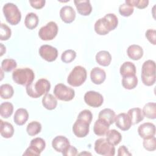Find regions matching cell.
I'll use <instances>...</instances> for the list:
<instances>
[{
  "mask_svg": "<svg viewBox=\"0 0 156 156\" xmlns=\"http://www.w3.org/2000/svg\"><path fill=\"white\" fill-rule=\"evenodd\" d=\"M118 24V20L114 13L106 14L103 18L98 20L94 24V30L100 35H105L115 29Z\"/></svg>",
  "mask_w": 156,
  "mask_h": 156,
  "instance_id": "obj_1",
  "label": "cell"
},
{
  "mask_svg": "<svg viewBox=\"0 0 156 156\" xmlns=\"http://www.w3.org/2000/svg\"><path fill=\"white\" fill-rule=\"evenodd\" d=\"M51 88V84L48 80L41 78L35 83L33 82L26 86V90L28 96L32 98H38L47 94Z\"/></svg>",
  "mask_w": 156,
  "mask_h": 156,
  "instance_id": "obj_2",
  "label": "cell"
},
{
  "mask_svg": "<svg viewBox=\"0 0 156 156\" xmlns=\"http://www.w3.org/2000/svg\"><path fill=\"white\" fill-rule=\"evenodd\" d=\"M141 80L144 85L152 86L155 83V63L154 60L145 61L141 67Z\"/></svg>",
  "mask_w": 156,
  "mask_h": 156,
  "instance_id": "obj_3",
  "label": "cell"
},
{
  "mask_svg": "<svg viewBox=\"0 0 156 156\" xmlns=\"http://www.w3.org/2000/svg\"><path fill=\"white\" fill-rule=\"evenodd\" d=\"M12 79L16 84L27 86L33 82L35 74L29 68H18L13 71Z\"/></svg>",
  "mask_w": 156,
  "mask_h": 156,
  "instance_id": "obj_4",
  "label": "cell"
},
{
  "mask_svg": "<svg viewBox=\"0 0 156 156\" xmlns=\"http://www.w3.org/2000/svg\"><path fill=\"white\" fill-rule=\"evenodd\" d=\"M2 12L6 21L11 25L18 24L21 19V13L18 7L13 3L8 2L4 5Z\"/></svg>",
  "mask_w": 156,
  "mask_h": 156,
  "instance_id": "obj_5",
  "label": "cell"
},
{
  "mask_svg": "<svg viewBox=\"0 0 156 156\" xmlns=\"http://www.w3.org/2000/svg\"><path fill=\"white\" fill-rule=\"evenodd\" d=\"M87 73L85 68L82 66H76L71 71L67 78V82L73 87L82 85L87 79Z\"/></svg>",
  "mask_w": 156,
  "mask_h": 156,
  "instance_id": "obj_6",
  "label": "cell"
},
{
  "mask_svg": "<svg viewBox=\"0 0 156 156\" xmlns=\"http://www.w3.org/2000/svg\"><path fill=\"white\" fill-rule=\"evenodd\" d=\"M94 151L99 155L113 156L115 154V146L110 144L105 138H99L94 143Z\"/></svg>",
  "mask_w": 156,
  "mask_h": 156,
  "instance_id": "obj_7",
  "label": "cell"
},
{
  "mask_svg": "<svg viewBox=\"0 0 156 156\" xmlns=\"http://www.w3.org/2000/svg\"><path fill=\"white\" fill-rule=\"evenodd\" d=\"M58 30V27L57 23L54 21H50L40 29L38 36L44 41L52 40L57 36Z\"/></svg>",
  "mask_w": 156,
  "mask_h": 156,
  "instance_id": "obj_8",
  "label": "cell"
},
{
  "mask_svg": "<svg viewBox=\"0 0 156 156\" xmlns=\"http://www.w3.org/2000/svg\"><path fill=\"white\" fill-rule=\"evenodd\" d=\"M54 94L58 100L69 101L74 98L75 91L73 88L60 83L55 86Z\"/></svg>",
  "mask_w": 156,
  "mask_h": 156,
  "instance_id": "obj_9",
  "label": "cell"
},
{
  "mask_svg": "<svg viewBox=\"0 0 156 156\" xmlns=\"http://www.w3.org/2000/svg\"><path fill=\"white\" fill-rule=\"evenodd\" d=\"M46 147L45 141L39 137L32 139L30 143L29 146L26 149L23 155L39 156Z\"/></svg>",
  "mask_w": 156,
  "mask_h": 156,
  "instance_id": "obj_10",
  "label": "cell"
},
{
  "mask_svg": "<svg viewBox=\"0 0 156 156\" xmlns=\"http://www.w3.org/2000/svg\"><path fill=\"white\" fill-rule=\"evenodd\" d=\"M39 55L44 60L52 62L56 60L58 56L57 49L48 44H44L40 46L38 50Z\"/></svg>",
  "mask_w": 156,
  "mask_h": 156,
  "instance_id": "obj_11",
  "label": "cell"
},
{
  "mask_svg": "<svg viewBox=\"0 0 156 156\" xmlns=\"http://www.w3.org/2000/svg\"><path fill=\"white\" fill-rule=\"evenodd\" d=\"M84 101L88 105L92 107H99L104 102V98L101 94L94 91H88L84 95Z\"/></svg>",
  "mask_w": 156,
  "mask_h": 156,
  "instance_id": "obj_12",
  "label": "cell"
},
{
  "mask_svg": "<svg viewBox=\"0 0 156 156\" xmlns=\"http://www.w3.org/2000/svg\"><path fill=\"white\" fill-rule=\"evenodd\" d=\"M90 124L87 121L77 118L73 126V132L78 138H83L89 133Z\"/></svg>",
  "mask_w": 156,
  "mask_h": 156,
  "instance_id": "obj_13",
  "label": "cell"
},
{
  "mask_svg": "<svg viewBox=\"0 0 156 156\" xmlns=\"http://www.w3.org/2000/svg\"><path fill=\"white\" fill-rule=\"evenodd\" d=\"M138 133L142 138L154 136L155 135V126L152 122H144L138 128Z\"/></svg>",
  "mask_w": 156,
  "mask_h": 156,
  "instance_id": "obj_14",
  "label": "cell"
},
{
  "mask_svg": "<svg viewBox=\"0 0 156 156\" xmlns=\"http://www.w3.org/2000/svg\"><path fill=\"white\" fill-rule=\"evenodd\" d=\"M60 16L64 23H71L76 18V12L71 6L65 5L61 8Z\"/></svg>",
  "mask_w": 156,
  "mask_h": 156,
  "instance_id": "obj_15",
  "label": "cell"
},
{
  "mask_svg": "<svg viewBox=\"0 0 156 156\" xmlns=\"http://www.w3.org/2000/svg\"><path fill=\"white\" fill-rule=\"evenodd\" d=\"M115 122L116 127L123 131L128 130L132 126L129 116L125 113H121L116 116Z\"/></svg>",
  "mask_w": 156,
  "mask_h": 156,
  "instance_id": "obj_16",
  "label": "cell"
},
{
  "mask_svg": "<svg viewBox=\"0 0 156 156\" xmlns=\"http://www.w3.org/2000/svg\"><path fill=\"white\" fill-rule=\"evenodd\" d=\"M78 13L83 16L89 15L92 11V6L89 0H75L74 1Z\"/></svg>",
  "mask_w": 156,
  "mask_h": 156,
  "instance_id": "obj_17",
  "label": "cell"
},
{
  "mask_svg": "<svg viewBox=\"0 0 156 156\" xmlns=\"http://www.w3.org/2000/svg\"><path fill=\"white\" fill-rule=\"evenodd\" d=\"M106 78L105 71L99 67L93 68L90 72V79L92 82L96 85L102 83Z\"/></svg>",
  "mask_w": 156,
  "mask_h": 156,
  "instance_id": "obj_18",
  "label": "cell"
},
{
  "mask_svg": "<svg viewBox=\"0 0 156 156\" xmlns=\"http://www.w3.org/2000/svg\"><path fill=\"white\" fill-rule=\"evenodd\" d=\"M69 144L68 139L62 135L55 136L52 141V147L58 152H62Z\"/></svg>",
  "mask_w": 156,
  "mask_h": 156,
  "instance_id": "obj_19",
  "label": "cell"
},
{
  "mask_svg": "<svg viewBox=\"0 0 156 156\" xmlns=\"http://www.w3.org/2000/svg\"><path fill=\"white\" fill-rule=\"evenodd\" d=\"M110 124L102 119L98 118L93 126V132L95 135L98 136H104L106 135L107 132L109 130Z\"/></svg>",
  "mask_w": 156,
  "mask_h": 156,
  "instance_id": "obj_20",
  "label": "cell"
},
{
  "mask_svg": "<svg viewBox=\"0 0 156 156\" xmlns=\"http://www.w3.org/2000/svg\"><path fill=\"white\" fill-rule=\"evenodd\" d=\"M127 54L132 60H138L143 55V49L138 44H132L128 47Z\"/></svg>",
  "mask_w": 156,
  "mask_h": 156,
  "instance_id": "obj_21",
  "label": "cell"
},
{
  "mask_svg": "<svg viewBox=\"0 0 156 156\" xmlns=\"http://www.w3.org/2000/svg\"><path fill=\"white\" fill-rule=\"evenodd\" d=\"M127 114L130 118L132 125L137 124L144 119V115L142 110L138 107L130 108Z\"/></svg>",
  "mask_w": 156,
  "mask_h": 156,
  "instance_id": "obj_22",
  "label": "cell"
},
{
  "mask_svg": "<svg viewBox=\"0 0 156 156\" xmlns=\"http://www.w3.org/2000/svg\"><path fill=\"white\" fill-rule=\"evenodd\" d=\"M28 118L29 113L27 110L20 108L16 110L13 116V121L16 125L23 126L27 122Z\"/></svg>",
  "mask_w": 156,
  "mask_h": 156,
  "instance_id": "obj_23",
  "label": "cell"
},
{
  "mask_svg": "<svg viewBox=\"0 0 156 156\" xmlns=\"http://www.w3.org/2000/svg\"><path fill=\"white\" fill-rule=\"evenodd\" d=\"M96 61L101 66H107L112 61V56L109 52L107 51H101L96 55Z\"/></svg>",
  "mask_w": 156,
  "mask_h": 156,
  "instance_id": "obj_24",
  "label": "cell"
},
{
  "mask_svg": "<svg viewBox=\"0 0 156 156\" xmlns=\"http://www.w3.org/2000/svg\"><path fill=\"white\" fill-rule=\"evenodd\" d=\"M0 133L3 138H10L14 133V128L10 123L6 121H3L2 119H1Z\"/></svg>",
  "mask_w": 156,
  "mask_h": 156,
  "instance_id": "obj_25",
  "label": "cell"
},
{
  "mask_svg": "<svg viewBox=\"0 0 156 156\" xmlns=\"http://www.w3.org/2000/svg\"><path fill=\"white\" fill-rule=\"evenodd\" d=\"M119 72L122 77L136 75L135 65L130 62H125L121 65Z\"/></svg>",
  "mask_w": 156,
  "mask_h": 156,
  "instance_id": "obj_26",
  "label": "cell"
},
{
  "mask_svg": "<svg viewBox=\"0 0 156 156\" xmlns=\"http://www.w3.org/2000/svg\"><path fill=\"white\" fill-rule=\"evenodd\" d=\"M42 104L47 110H52L56 108L57 101L55 97H54L52 94L47 93L44 94L42 98Z\"/></svg>",
  "mask_w": 156,
  "mask_h": 156,
  "instance_id": "obj_27",
  "label": "cell"
},
{
  "mask_svg": "<svg viewBox=\"0 0 156 156\" xmlns=\"http://www.w3.org/2000/svg\"><path fill=\"white\" fill-rule=\"evenodd\" d=\"M115 112L113 110L107 108L101 110L98 115V118L105 120L110 125H112L115 122Z\"/></svg>",
  "mask_w": 156,
  "mask_h": 156,
  "instance_id": "obj_28",
  "label": "cell"
},
{
  "mask_svg": "<svg viewBox=\"0 0 156 156\" xmlns=\"http://www.w3.org/2000/svg\"><path fill=\"white\" fill-rule=\"evenodd\" d=\"M144 116L148 119H154L156 118V104L148 102L144 105L142 110Z\"/></svg>",
  "mask_w": 156,
  "mask_h": 156,
  "instance_id": "obj_29",
  "label": "cell"
},
{
  "mask_svg": "<svg viewBox=\"0 0 156 156\" xmlns=\"http://www.w3.org/2000/svg\"><path fill=\"white\" fill-rule=\"evenodd\" d=\"M39 20L36 13L30 12L26 15L24 20V24L26 27L30 30L36 28L38 24Z\"/></svg>",
  "mask_w": 156,
  "mask_h": 156,
  "instance_id": "obj_30",
  "label": "cell"
},
{
  "mask_svg": "<svg viewBox=\"0 0 156 156\" xmlns=\"http://www.w3.org/2000/svg\"><path fill=\"white\" fill-rule=\"evenodd\" d=\"M110 144L113 146L118 145L122 140L121 134L115 129H112L106 133L105 138Z\"/></svg>",
  "mask_w": 156,
  "mask_h": 156,
  "instance_id": "obj_31",
  "label": "cell"
},
{
  "mask_svg": "<svg viewBox=\"0 0 156 156\" xmlns=\"http://www.w3.org/2000/svg\"><path fill=\"white\" fill-rule=\"evenodd\" d=\"M138 84V78L136 75L122 77V85L127 90H132L135 88Z\"/></svg>",
  "mask_w": 156,
  "mask_h": 156,
  "instance_id": "obj_32",
  "label": "cell"
},
{
  "mask_svg": "<svg viewBox=\"0 0 156 156\" xmlns=\"http://www.w3.org/2000/svg\"><path fill=\"white\" fill-rule=\"evenodd\" d=\"M13 112V105L9 102H2L0 105V115L4 118L10 117Z\"/></svg>",
  "mask_w": 156,
  "mask_h": 156,
  "instance_id": "obj_33",
  "label": "cell"
},
{
  "mask_svg": "<svg viewBox=\"0 0 156 156\" xmlns=\"http://www.w3.org/2000/svg\"><path fill=\"white\" fill-rule=\"evenodd\" d=\"M14 93L13 87L8 83L2 84L0 87V96L2 99H10Z\"/></svg>",
  "mask_w": 156,
  "mask_h": 156,
  "instance_id": "obj_34",
  "label": "cell"
},
{
  "mask_svg": "<svg viewBox=\"0 0 156 156\" xmlns=\"http://www.w3.org/2000/svg\"><path fill=\"white\" fill-rule=\"evenodd\" d=\"M41 130V124L36 121L29 122L26 127V131L29 135L35 136L38 134Z\"/></svg>",
  "mask_w": 156,
  "mask_h": 156,
  "instance_id": "obj_35",
  "label": "cell"
},
{
  "mask_svg": "<svg viewBox=\"0 0 156 156\" xmlns=\"http://www.w3.org/2000/svg\"><path fill=\"white\" fill-rule=\"evenodd\" d=\"M16 66V62L12 58H5L1 62V69L5 72H10Z\"/></svg>",
  "mask_w": 156,
  "mask_h": 156,
  "instance_id": "obj_36",
  "label": "cell"
},
{
  "mask_svg": "<svg viewBox=\"0 0 156 156\" xmlns=\"http://www.w3.org/2000/svg\"><path fill=\"white\" fill-rule=\"evenodd\" d=\"M76 57V52L72 49H68L65 51L61 55V60L63 62L69 63L73 62Z\"/></svg>",
  "mask_w": 156,
  "mask_h": 156,
  "instance_id": "obj_37",
  "label": "cell"
},
{
  "mask_svg": "<svg viewBox=\"0 0 156 156\" xmlns=\"http://www.w3.org/2000/svg\"><path fill=\"white\" fill-rule=\"evenodd\" d=\"M143 145L144 148L148 151H154L156 149V138L154 136L144 138Z\"/></svg>",
  "mask_w": 156,
  "mask_h": 156,
  "instance_id": "obj_38",
  "label": "cell"
},
{
  "mask_svg": "<svg viewBox=\"0 0 156 156\" xmlns=\"http://www.w3.org/2000/svg\"><path fill=\"white\" fill-rule=\"evenodd\" d=\"M12 35V31L10 28L5 24H1L0 29V40L2 41H5L9 40Z\"/></svg>",
  "mask_w": 156,
  "mask_h": 156,
  "instance_id": "obj_39",
  "label": "cell"
},
{
  "mask_svg": "<svg viewBox=\"0 0 156 156\" xmlns=\"http://www.w3.org/2000/svg\"><path fill=\"white\" fill-rule=\"evenodd\" d=\"M125 3L132 7H136L138 9H143L147 7L149 4L148 0H126Z\"/></svg>",
  "mask_w": 156,
  "mask_h": 156,
  "instance_id": "obj_40",
  "label": "cell"
},
{
  "mask_svg": "<svg viewBox=\"0 0 156 156\" xmlns=\"http://www.w3.org/2000/svg\"><path fill=\"white\" fill-rule=\"evenodd\" d=\"M133 7L128 5L126 3L121 4L119 7V12L120 15L125 17L130 16L133 13Z\"/></svg>",
  "mask_w": 156,
  "mask_h": 156,
  "instance_id": "obj_41",
  "label": "cell"
},
{
  "mask_svg": "<svg viewBox=\"0 0 156 156\" xmlns=\"http://www.w3.org/2000/svg\"><path fill=\"white\" fill-rule=\"evenodd\" d=\"M77 118L82 119L90 124L93 119V114L89 110H83L79 113Z\"/></svg>",
  "mask_w": 156,
  "mask_h": 156,
  "instance_id": "obj_42",
  "label": "cell"
},
{
  "mask_svg": "<svg viewBox=\"0 0 156 156\" xmlns=\"http://www.w3.org/2000/svg\"><path fill=\"white\" fill-rule=\"evenodd\" d=\"M145 37L153 45L156 44V31L154 29H148L145 33Z\"/></svg>",
  "mask_w": 156,
  "mask_h": 156,
  "instance_id": "obj_43",
  "label": "cell"
},
{
  "mask_svg": "<svg viewBox=\"0 0 156 156\" xmlns=\"http://www.w3.org/2000/svg\"><path fill=\"white\" fill-rule=\"evenodd\" d=\"M62 154L64 156H75L77 154V150L74 146L69 144Z\"/></svg>",
  "mask_w": 156,
  "mask_h": 156,
  "instance_id": "obj_44",
  "label": "cell"
},
{
  "mask_svg": "<svg viewBox=\"0 0 156 156\" xmlns=\"http://www.w3.org/2000/svg\"><path fill=\"white\" fill-rule=\"evenodd\" d=\"M29 3L33 8H34L35 9H42L44 6L46 1H44V0L29 1Z\"/></svg>",
  "mask_w": 156,
  "mask_h": 156,
  "instance_id": "obj_45",
  "label": "cell"
},
{
  "mask_svg": "<svg viewBox=\"0 0 156 156\" xmlns=\"http://www.w3.org/2000/svg\"><path fill=\"white\" fill-rule=\"evenodd\" d=\"M118 156H130L132 154L129 152L128 149L124 145L121 146L118 149Z\"/></svg>",
  "mask_w": 156,
  "mask_h": 156,
  "instance_id": "obj_46",
  "label": "cell"
},
{
  "mask_svg": "<svg viewBox=\"0 0 156 156\" xmlns=\"http://www.w3.org/2000/svg\"><path fill=\"white\" fill-rule=\"evenodd\" d=\"M5 52V47L2 44V43H1V56H2Z\"/></svg>",
  "mask_w": 156,
  "mask_h": 156,
  "instance_id": "obj_47",
  "label": "cell"
}]
</instances>
